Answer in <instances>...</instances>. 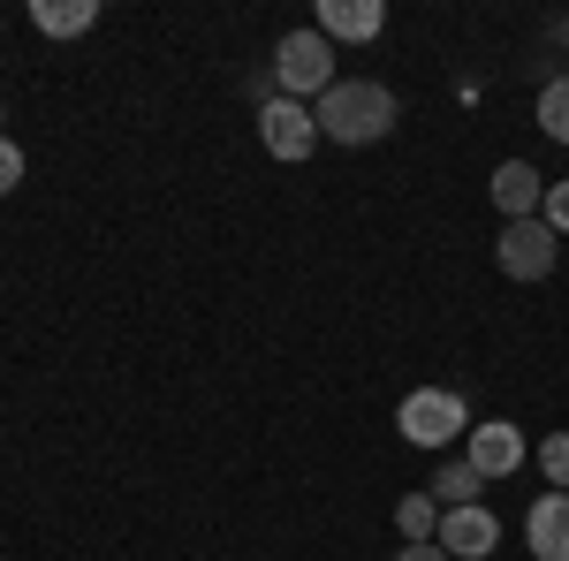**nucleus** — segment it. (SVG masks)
Masks as SVG:
<instances>
[{
  "instance_id": "1",
  "label": "nucleus",
  "mask_w": 569,
  "mask_h": 561,
  "mask_svg": "<svg viewBox=\"0 0 569 561\" xmlns=\"http://www.w3.org/2000/svg\"><path fill=\"white\" fill-rule=\"evenodd\" d=\"M311 122H319L327 144H380L395 130V91L372 84V77H335V84L319 91Z\"/></svg>"
},
{
  "instance_id": "2",
  "label": "nucleus",
  "mask_w": 569,
  "mask_h": 561,
  "mask_svg": "<svg viewBox=\"0 0 569 561\" xmlns=\"http://www.w3.org/2000/svg\"><path fill=\"white\" fill-rule=\"evenodd\" d=\"M395 425H402V440H418V448H448V440L471 432V402L456 388H418V394H402Z\"/></svg>"
},
{
  "instance_id": "3",
  "label": "nucleus",
  "mask_w": 569,
  "mask_h": 561,
  "mask_svg": "<svg viewBox=\"0 0 569 561\" xmlns=\"http://www.w3.org/2000/svg\"><path fill=\"white\" fill-rule=\"evenodd\" d=\"M273 84H281V99H319L335 84V46L319 31H289L273 46Z\"/></svg>"
},
{
  "instance_id": "4",
  "label": "nucleus",
  "mask_w": 569,
  "mask_h": 561,
  "mask_svg": "<svg viewBox=\"0 0 569 561\" xmlns=\"http://www.w3.org/2000/svg\"><path fill=\"white\" fill-rule=\"evenodd\" d=\"M259 137H266V152H273V160H289V168H297V160H311V144H319V122H311L305 99H281V91H273V99L259 107Z\"/></svg>"
},
{
  "instance_id": "5",
  "label": "nucleus",
  "mask_w": 569,
  "mask_h": 561,
  "mask_svg": "<svg viewBox=\"0 0 569 561\" xmlns=\"http://www.w3.org/2000/svg\"><path fill=\"white\" fill-rule=\"evenodd\" d=\"M555 243H562V236H555L547 220H509L493 259H501L509 281H547V273H555Z\"/></svg>"
},
{
  "instance_id": "6",
  "label": "nucleus",
  "mask_w": 569,
  "mask_h": 561,
  "mask_svg": "<svg viewBox=\"0 0 569 561\" xmlns=\"http://www.w3.org/2000/svg\"><path fill=\"white\" fill-rule=\"evenodd\" d=\"M531 448H525V432L509 425V418H493V425H471L463 432V463L493 485V478H517V463H525Z\"/></svg>"
},
{
  "instance_id": "7",
  "label": "nucleus",
  "mask_w": 569,
  "mask_h": 561,
  "mask_svg": "<svg viewBox=\"0 0 569 561\" xmlns=\"http://www.w3.org/2000/svg\"><path fill=\"white\" fill-rule=\"evenodd\" d=\"M493 539H501V523H493V509H440V531H433V547L448 561H486L493 554Z\"/></svg>"
},
{
  "instance_id": "8",
  "label": "nucleus",
  "mask_w": 569,
  "mask_h": 561,
  "mask_svg": "<svg viewBox=\"0 0 569 561\" xmlns=\"http://www.w3.org/2000/svg\"><path fill=\"white\" fill-rule=\"evenodd\" d=\"M380 23H388V8H380V0H319V23H311V31H319V39L335 46H365V39H380Z\"/></svg>"
},
{
  "instance_id": "9",
  "label": "nucleus",
  "mask_w": 569,
  "mask_h": 561,
  "mask_svg": "<svg viewBox=\"0 0 569 561\" xmlns=\"http://www.w3.org/2000/svg\"><path fill=\"white\" fill-rule=\"evenodd\" d=\"M525 547L539 561H569V493H539L525 517Z\"/></svg>"
},
{
  "instance_id": "10",
  "label": "nucleus",
  "mask_w": 569,
  "mask_h": 561,
  "mask_svg": "<svg viewBox=\"0 0 569 561\" xmlns=\"http://www.w3.org/2000/svg\"><path fill=\"white\" fill-rule=\"evenodd\" d=\"M539 198H547L539 168H525V160H501L493 168V206H501V220H539Z\"/></svg>"
},
{
  "instance_id": "11",
  "label": "nucleus",
  "mask_w": 569,
  "mask_h": 561,
  "mask_svg": "<svg viewBox=\"0 0 569 561\" xmlns=\"http://www.w3.org/2000/svg\"><path fill=\"white\" fill-rule=\"evenodd\" d=\"M31 23L46 39H77V31L99 23V0H31Z\"/></svg>"
},
{
  "instance_id": "12",
  "label": "nucleus",
  "mask_w": 569,
  "mask_h": 561,
  "mask_svg": "<svg viewBox=\"0 0 569 561\" xmlns=\"http://www.w3.org/2000/svg\"><path fill=\"white\" fill-rule=\"evenodd\" d=\"M426 493H433L440 509H471V501H479V493H486V478L471 471V463H440V471H433V485H426Z\"/></svg>"
},
{
  "instance_id": "13",
  "label": "nucleus",
  "mask_w": 569,
  "mask_h": 561,
  "mask_svg": "<svg viewBox=\"0 0 569 561\" xmlns=\"http://www.w3.org/2000/svg\"><path fill=\"white\" fill-rule=\"evenodd\" d=\"M395 531H402L410 547H426V539L440 531V501L433 493H402V501H395Z\"/></svg>"
},
{
  "instance_id": "14",
  "label": "nucleus",
  "mask_w": 569,
  "mask_h": 561,
  "mask_svg": "<svg viewBox=\"0 0 569 561\" xmlns=\"http://www.w3.org/2000/svg\"><path fill=\"white\" fill-rule=\"evenodd\" d=\"M539 130L555 137V144H569V77H555V84L539 91Z\"/></svg>"
},
{
  "instance_id": "15",
  "label": "nucleus",
  "mask_w": 569,
  "mask_h": 561,
  "mask_svg": "<svg viewBox=\"0 0 569 561\" xmlns=\"http://www.w3.org/2000/svg\"><path fill=\"white\" fill-rule=\"evenodd\" d=\"M539 471L555 478V493H569V432H547L539 440Z\"/></svg>"
},
{
  "instance_id": "16",
  "label": "nucleus",
  "mask_w": 569,
  "mask_h": 561,
  "mask_svg": "<svg viewBox=\"0 0 569 561\" xmlns=\"http://www.w3.org/2000/svg\"><path fill=\"white\" fill-rule=\"evenodd\" d=\"M539 220H547L555 236H569V182H547V198H539Z\"/></svg>"
},
{
  "instance_id": "17",
  "label": "nucleus",
  "mask_w": 569,
  "mask_h": 561,
  "mask_svg": "<svg viewBox=\"0 0 569 561\" xmlns=\"http://www.w3.org/2000/svg\"><path fill=\"white\" fill-rule=\"evenodd\" d=\"M16 182H23V144H8V137H0V198H8Z\"/></svg>"
},
{
  "instance_id": "18",
  "label": "nucleus",
  "mask_w": 569,
  "mask_h": 561,
  "mask_svg": "<svg viewBox=\"0 0 569 561\" xmlns=\"http://www.w3.org/2000/svg\"><path fill=\"white\" fill-rule=\"evenodd\" d=\"M388 561H448V554H440L433 539H426V547H402V554H388Z\"/></svg>"
}]
</instances>
